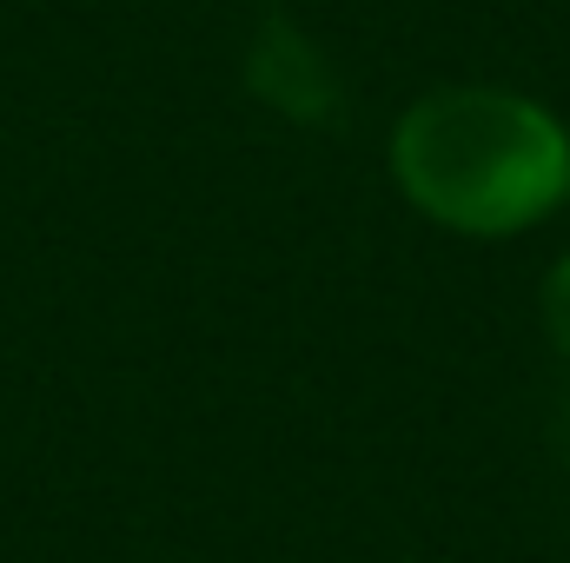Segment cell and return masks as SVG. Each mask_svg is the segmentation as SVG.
Masks as SVG:
<instances>
[{"label": "cell", "instance_id": "cell-1", "mask_svg": "<svg viewBox=\"0 0 570 563\" xmlns=\"http://www.w3.org/2000/svg\"><path fill=\"white\" fill-rule=\"evenodd\" d=\"M385 179L425 226L504 246L544 233L570 199V120L504 80H444L399 107Z\"/></svg>", "mask_w": 570, "mask_h": 563}, {"label": "cell", "instance_id": "cell-2", "mask_svg": "<svg viewBox=\"0 0 570 563\" xmlns=\"http://www.w3.org/2000/svg\"><path fill=\"white\" fill-rule=\"evenodd\" d=\"M253 87L259 100H273L285 120H332L338 87L325 73V53L292 27V20H266L253 40Z\"/></svg>", "mask_w": 570, "mask_h": 563}, {"label": "cell", "instance_id": "cell-3", "mask_svg": "<svg viewBox=\"0 0 570 563\" xmlns=\"http://www.w3.org/2000/svg\"><path fill=\"white\" fill-rule=\"evenodd\" d=\"M538 325H544V345L558 352V365L570 372V253H558L538 279Z\"/></svg>", "mask_w": 570, "mask_h": 563}, {"label": "cell", "instance_id": "cell-4", "mask_svg": "<svg viewBox=\"0 0 570 563\" xmlns=\"http://www.w3.org/2000/svg\"><path fill=\"white\" fill-rule=\"evenodd\" d=\"M564 457H570V398H564Z\"/></svg>", "mask_w": 570, "mask_h": 563}, {"label": "cell", "instance_id": "cell-5", "mask_svg": "<svg viewBox=\"0 0 570 563\" xmlns=\"http://www.w3.org/2000/svg\"><path fill=\"white\" fill-rule=\"evenodd\" d=\"M564 213H570V199H564Z\"/></svg>", "mask_w": 570, "mask_h": 563}]
</instances>
